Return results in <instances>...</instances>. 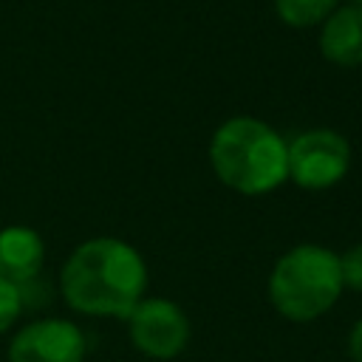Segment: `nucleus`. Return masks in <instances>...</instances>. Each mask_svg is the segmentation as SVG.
Instances as JSON below:
<instances>
[{"label": "nucleus", "mask_w": 362, "mask_h": 362, "mask_svg": "<svg viewBox=\"0 0 362 362\" xmlns=\"http://www.w3.org/2000/svg\"><path fill=\"white\" fill-rule=\"evenodd\" d=\"M342 0H274V14L288 28H320Z\"/></svg>", "instance_id": "1a4fd4ad"}, {"label": "nucleus", "mask_w": 362, "mask_h": 362, "mask_svg": "<svg viewBox=\"0 0 362 362\" xmlns=\"http://www.w3.org/2000/svg\"><path fill=\"white\" fill-rule=\"evenodd\" d=\"M288 141V181L305 192L337 187L351 170V141L331 127H311Z\"/></svg>", "instance_id": "20e7f679"}, {"label": "nucleus", "mask_w": 362, "mask_h": 362, "mask_svg": "<svg viewBox=\"0 0 362 362\" xmlns=\"http://www.w3.org/2000/svg\"><path fill=\"white\" fill-rule=\"evenodd\" d=\"M339 255L320 243H297L283 252L266 283L272 308L288 322H314L342 297Z\"/></svg>", "instance_id": "7ed1b4c3"}, {"label": "nucleus", "mask_w": 362, "mask_h": 362, "mask_svg": "<svg viewBox=\"0 0 362 362\" xmlns=\"http://www.w3.org/2000/svg\"><path fill=\"white\" fill-rule=\"evenodd\" d=\"M25 311V297H23V286L0 277V334L11 331L20 320V314Z\"/></svg>", "instance_id": "9d476101"}, {"label": "nucleus", "mask_w": 362, "mask_h": 362, "mask_svg": "<svg viewBox=\"0 0 362 362\" xmlns=\"http://www.w3.org/2000/svg\"><path fill=\"white\" fill-rule=\"evenodd\" d=\"M45 266L42 235L25 223H11L0 229V277L25 286L40 277Z\"/></svg>", "instance_id": "6e6552de"}, {"label": "nucleus", "mask_w": 362, "mask_h": 362, "mask_svg": "<svg viewBox=\"0 0 362 362\" xmlns=\"http://www.w3.org/2000/svg\"><path fill=\"white\" fill-rule=\"evenodd\" d=\"M320 57L339 68L362 65V6L339 3L322 23L317 34Z\"/></svg>", "instance_id": "0eeeda50"}, {"label": "nucleus", "mask_w": 362, "mask_h": 362, "mask_svg": "<svg viewBox=\"0 0 362 362\" xmlns=\"http://www.w3.org/2000/svg\"><path fill=\"white\" fill-rule=\"evenodd\" d=\"M342 3H348V6H362V0H342Z\"/></svg>", "instance_id": "ddd939ff"}, {"label": "nucleus", "mask_w": 362, "mask_h": 362, "mask_svg": "<svg viewBox=\"0 0 362 362\" xmlns=\"http://www.w3.org/2000/svg\"><path fill=\"white\" fill-rule=\"evenodd\" d=\"M59 297L82 317L127 320L147 297V263L122 238H88L74 246L59 269Z\"/></svg>", "instance_id": "f257e3e1"}, {"label": "nucleus", "mask_w": 362, "mask_h": 362, "mask_svg": "<svg viewBox=\"0 0 362 362\" xmlns=\"http://www.w3.org/2000/svg\"><path fill=\"white\" fill-rule=\"evenodd\" d=\"M215 178L238 195H269L288 181V141L257 116H229L209 139Z\"/></svg>", "instance_id": "f03ea898"}, {"label": "nucleus", "mask_w": 362, "mask_h": 362, "mask_svg": "<svg viewBox=\"0 0 362 362\" xmlns=\"http://www.w3.org/2000/svg\"><path fill=\"white\" fill-rule=\"evenodd\" d=\"M339 269H342V283L351 291L362 294V240L354 243L339 255Z\"/></svg>", "instance_id": "9b49d317"}, {"label": "nucleus", "mask_w": 362, "mask_h": 362, "mask_svg": "<svg viewBox=\"0 0 362 362\" xmlns=\"http://www.w3.org/2000/svg\"><path fill=\"white\" fill-rule=\"evenodd\" d=\"M85 331L65 317L31 320L14 331L6 359L8 362H85Z\"/></svg>", "instance_id": "423d86ee"}, {"label": "nucleus", "mask_w": 362, "mask_h": 362, "mask_svg": "<svg viewBox=\"0 0 362 362\" xmlns=\"http://www.w3.org/2000/svg\"><path fill=\"white\" fill-rule=\"evenodd\" d=\"M127 334L133 348L147 359H175L187 351L192 325L187 311L167 297H141L127 317Z\"/></svg>", "instance_id": "39448f33"}, {"label": "nucleus", "mask_w": 362, "mask_h": 362, "mask_svg": "<svg viewBox=\"0 0 362 362\" xmlns=\"http://www.w3.org/2000/svg\"><path fill=\"white\" fill-rule=\"evenodd\" d=\"M345 348H348V356H351L354 362H362V317H359V320L351 325Z\"/></svg>", "instance_id": "f8f14e48"}]
</instances>
